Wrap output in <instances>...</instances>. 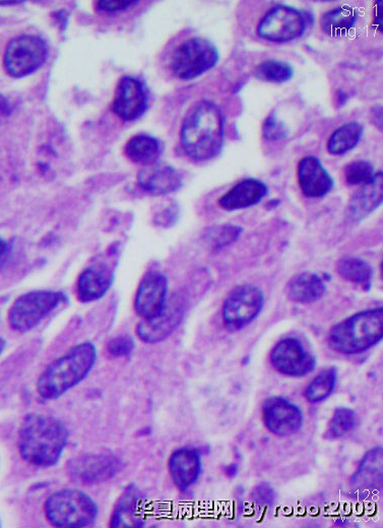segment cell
Masks as SVG:
<instances>
[{"instance_id":"37","label":"cell","mask_w":383,"mask_h":528,"mask_svg":"<svg viewBox=\"0 0 383 528\" xmlns=\"http://www.w3.org/2000/svg\"><path fill=\"white\" fill-rule=\"evenodd\" d=\"M138 2H130V0H102L97 3L98 10L106 13H114L119 11L128 10L129 7L137 5Z\"/></svg>"},{"instance_id":"20","label":"cell","mask_w":383,"mask_h":528,"mask_svg":"<svg viewBox=\"0 0 383 528\" xmlns=\"http://www.w3.org/2000/svg\"><path fill=\"white\" fill-rule=\"evenodd\" d=\"M113 272L104 264L86 269L77 281V297L82 303L100 301L109 291L113 284Z\"/></svg>"},{"instance_id":"26","label":"cell","mask_w":383,"mask_h":528,"mask_svg":"<svg viewBox=\"0 0 383 528\" xmlns=\"http://www.w3.org/2000/svg\"><path fill=\"white\" fill-rule=\"evenodd\" d=\"M162 152L161 143L150 135L132 137L126 146V154L129 160L144 166L157 164Z\"/></svg>"},{"instance_id":"18","label":"cell","mask_w":383,"mask_h":528,"mask_svg":"<svg viewBox=\"0 0 383 528\" xmlns=\"http://www.w3.org/2000/svg\"><path fill=\"white\" fill-rule=\"evenodd\" d=\"M138 182L142 190L154 196L169 195L182 186L181 175L173 166L158 163L142 167Z\"/></svg>"},{"instance_id":"28","label":"cell","mask_w":383,"mask_h":528,"mask_svg":"<svg viewBox=\"0 0 383 528\" xmlns=\"http://www.w3.org/2000/svg\"><path fill=\"white\" fill-rule=\"evenodd\" d=\"M338 276L350 283L369 290L372 285L373 271L367 262L355 257H345L337 261Z\"/></svg>"},{"instance_id":"29","label":"cell","mask_w":383,"mask_h":528,"mask_svg":"<svg viewBox=\"0 0 383 528\" xmlns=\"http://www.w3.org/2000/svg\"><path fill=\"white\" fill-rule=\"evenodd\" d=\"M364 133V128L357 121L347 122L337 128L329 137L327 151L333 155H342L357 146Z\"/></svg>"},{"instance_id":"25","label":"cell","mask_w":383,"mask_h":528,"mask_svg":"<svg viewBox=\"0 0 383 528\" xmlns=\"http://www.w3.org/2000/svg\"><path fill=\"white\" fill-rule=\"evenodd\" d=\"M358 14L349 5H342L320 16V28L332 37H343L355 27Z\"/></svg>"},{"instance_id":"33","label":"cell","mask_w":383,"mask_h":528,"mask_svg":"<svg viewBox=\"0 0 383 528\" xmlns=\"http://www.w3.org/2000/svg\"><path fill=\"white\" fill-rule=\"evenodd\" d=\"M345 181L349 186H362L374 177V169L367 161H356L345 167Z\"/></svg>"},{"instance_id":"7","label":"cell","mask_w":383,"mask_h":528,"mask_svg":"<svg viewBox=\"0 0 383 528\" xmlns=\"http://www.w3.org/2000/svg\"><path fill=\"white\" fill-rule=\"evenodd\" d=\"M218 61L219 51L210 40L192 37L175 49L171 69L176 78L189 81L209 72Z\"/></svg>"},{"instance_id":"23","label":"cell","mask_w":383,"mask_h":528,"mask_svg":"<svg viewBox=\"0 0 383 528\" xmlns=\"http://www.w3.org/2000/svg\"><path fill=\"white\" fill-rule=\"evenodd\" d=\"M285 291L289 301L299 304H310L324 296L326 285L318 275L305 271L293 277Z\"/></svg>"},{"instance_id":"19","label":"cell","mask_w":383,"mask_h":528,"mask_svg":"<svg viewBox=\"0 0 383 528\" xmlns=\"http://www.w3.org/2000/svg\"><path fill=\"white\" fill-rule=\"evenodd\" d=\"M169 474L174 485L185 491L197 482L202 472V459L197 450L181 448L174 451L168 460Z\"/></svg>"},{"instance_id":"38","label":"cell","mask_w":383,"mask_h":528,"mask_svg":"<svg viewBox=\"0 0 383 528\" xmlns=\"http://www.w3.org/2000/svg\"><path fill=\"white\" fill-rule=\"evenodd\" d=\"M178 217L177 206L169 205L156 216V223L161 227H171Z\"/></svg>"},{"instance_id":"8","label":"cell","mask_w":383,"mask_h":528,"mask_svg":"<svg viewBox=\"0 0 383 528\" xmlns=\"http://www.w3.org/2000/svg\"><path fill=\"white\" fill-rule=\"evenodd\" d=\"M46 41L35 35H22L13 39L5 52L4 68L14 78L29 76L38 70L47 58Z\"/></svg>"},{"instance_id":"24","label":"cell","mask_w":383,"mask_h":528,"mask_svg":"<svg viewBox=\"0 0 383 528\" xmlns=\"http://www.w3.org/2000/svg\"><path fill=\"white\" fill-rule=\"evenodd\" d=\"M140 495L136 486H129L122 492L118 504L113 509L111 527H139L142 523L139 513Z\"/></svg>"},{"instance_id":"21","label":"cell","mask_w":383,"mask_h":528,"mask_svg":"<svg viewBox=\"0 0 383 528\" xmlns=\"http://www.w3.org/2000/svg\"><path fill=\"white\" fill-rule=\"evenodd\" d=\"M383 201L382 173L374 174L367 184L355 193L347 206V217L352 222H360L378 209Z\"/></svg>"},{"instance_id":"44","label":"cell","mask_w":383,"mask_h":528,"mask_svg":"<svg viewBox=\"0 0 383 528\" xmlns=\"http://www.w3.org/2000/svg\"><path fill=\"white\" fill-rule=\"evenodd\" d=\"M5 346H6L5 340L3 337H0V355H2Z\"/></svg>"},{"instance_id":"41","label":"cell","mask_w":383,"mask_h":528,"mask_svg":"<svg viewBox=\"0 0 383 528\" xmlns=\"http://www.w3.org/2000/svg\"><path fill=\"white\" fill-rule=\"evenodd\" d=\"M372 112V116L374 117V124H376L380 130L382 129V111H381V107H376L374 109H372L371 111Z\"/></svg>"},{"instance_id":"39","label":"cell","mask_w":383,"mask_h":528,"mask_svg":"<svg viewBox=\"0 0 383 528\" xmlns=\"http://www.w3.org/2000/svg\"><path fill=\"white\" fill-rule=\"evenodd\" d=\"M254 501L261 505H269L274 499V491L270 486L260 485L253 492Z\"/></svg>"},{"instance_id":"1","label":"cell","mask_w":383,"mask_h":528,"mask_svg":"<svg viewBox=\"0 0 383 528\" xmlns=\"http://www.w3.org/2000/svg\"><path fill=\"white\" fill-rule=\"evenodd\" d=\"M68 438V429L64 422L50 416L32 413L24 418L17 447L26 462L49 469L60 461Z\"/></svg>"},{"instance_id":"35","label":"cell","mask_w":383,"mask_h":528,"mask_svg":"<svg viewBox=\"0 0 383 528\" xmlns=\"http://www.w3.org/2000/svg\"><path fill=\"white\" fill-rule=\"evenodd\" d=\"M263 135L266 140L279 141L289 135V129L277 114L272 112L264 122Z\"/></svg>"},{"instance_id":"13","label":"cell","mask_w":383,"mask_h":528,"mask_svg":"<svg viewBox=\"0 0 383 528\" xmlns=\"http://www.w3.org/2000/svg\"><path fill=\"white\" fill-rule=\"evenodd\" d=\"M262 418L267 430L280 438L295 435L303 424L302 411L297 405L277 396L264 402Z\"/></svg>"},{"instance_id":"12","label":"cell","mask_w":383,"mask_h":528,"mask_svg":"<svg viewBox=\"0 0 383 528\" xmlns=\"http://www.w3.org/2000/svg\"><path fill=\"white\" fill-rule=\"evenodd\" d=\"M270 359L275 371L292 377L307 375L316 364V357L296 338H286L277 343Z\"/></svg>"},{"instance_id":"31","label":"cell","mask_w":383,"mask_h":528,"mask_svg":"<svg viewBox=\"0 0 383 528\" xmlns=\"http://www.w3.org/2000/svg\"><path fill=\"white\" fill-rule=\"evenodd\" d=\"M358 424V416L353 409L341 407L336 409L329 420L325 433L328 441H336L351 433Z\"/></svg>"},{"instance_id":"15","label":"cell","mask_w":383,"mask_h":528,"mask_svg":"<svg viewBox=\"0 0 383 528\" xmlns=\"http://www.w3.org/2000/svg\"><path fill=\"white\" fill-rule=\"evenodd\" d=\"M168 280L162 272L150 271L140 280L135 298V311L141 319H153L168 301Z\"/></svg>"},{"instance_id":"11","label":"cell","mask_w":383,"mask_h":528,"mask_svg":"<svg viewBox=\"0 0 383 528\" xmlns=\"http://www.w3.org/2000/svg\"><path fill=\"white\" fill-rule=\"evenodd\" d=\"M264 296L260 288L240 286L229 295L223 307V320L230 331H240L251 324L261 314Z\"/></svg>"},{"instance_id":"2","label":"cell","mask_w":383,"mask_h":528,"mask_svg":"<svg viewBox=\"0 0 383 528\" xmlns=\"http://www.w3.org/2000/svg\"><path fill=\"white\" fill-rule=\"evenodd\" d=\"M181 141L184 153L193 161H210L221 153L224 118L215 103L202 100L193 105L182 122Z\"/></svg>"},{"instance_id":"42","label":"cell","mask_w":383,"mask_h":528,"mask_svg":"<svg viewBox=\"0 0 383 528\" xmlns=\"http://www.w3.org/2000/svg\"><path fill=\"white\" fill-rule=\"evenodd\" d=\"M7 252V244L4 239H2V238H0V267H2V264L5 262Z\"/></svg>"},{"instance_id":"34","label":"cell","mask_w":383,"mask_h":528,"mask_svg":"<svg viewBox=\"0 0 383 528\" xmlns=\"http://www.w3.org/2000/svg\"><path fill=\"white\" fill-rule=\"evenodd\" d=\"M242 232L243 228L237 226H221L212 228L209 232V240L219 249L234 242Z\"/></svg>"},{"instance_id":"9","label":"cell","mask_w":383,"mask_h":528,"mask_svg":"<svg viewBox=\"0 0 383 528\" xmlns=\"http://www.w3.org/2000/svg\"><path fill=\"white\" fill-rule=\"evenodd\" d=\"M119 457L110 453H88L70 459L67 465L69 478L85 486L109 481L122 470Z\"/></svg>"},{"instance_id":"4","label":"cell","mask_w":383,"mask_h":528,"mask_svg":"<svg viewBox=\"0 0 383 528\" xmlns=\"http://www.w3.org/2000/svg\"><path fill=\"white\" fill-rule=\"evenodd\" d=\"M382 308L355 313L329 332L328 345L337 354H360L382 340Z\"/></svg>"},{"instance_id":"17","label":"cell","mask_w":383,"mask_h":528,"mask_svg":"<svg viewBox=\"0 0 383 528\" xmlns=\"http://www.w3.org/2000/svg\"><path fill=\"white\" fill-rule=\"evenodd\" d=\"M300 189L309 198H320L328 195L334 187V180L317 157L302 158L297 170Z\"/></svg>"},{"instance_id":"3","label":"cell","mask_w":383,"mask_h":528,"mask_svg":"<svg viewBox=\"0 0 383 528\" xmlns=\"http://www.w3.org/2000/svg\"><path fill=\"white\" fill-rule=\"evenodd\" d=\"M97 360L93 343L86 342L71 348L67 354L52 363L38 378L37 392L41 398L56 400L81 384L91 373Z\"/></svg>"},{"instance_id":"43","label":"cell","mask_w":383,"mask_h":528,"mask_svg":"<svg viewBox=\"0 0 383 528\" xmlns=\"http://www.w3.org/2000/svg\"><path fill=\"white\" fill-rule=\"evenodd\" d=\"M349 99V95L347 94L346 92L340 90L337 91L336 93V103L338 104L337 107L341 108L343 107V105L347 102V100H348Z\"/></svg>"},{"instance_id":"5","label":"cell","mask_w":383,"mask_h":528,"mask_svg":"<svg viewBox=\"0 0 383 528\" xmlns=\"http://www.w3.org/2000/svg\"><path fill=\"white\" fill-rule=\"evenodd\" d=\"M44 514L52 526L85 528L95 524L99 508L86 492L67 489L55 492L47 500Z\"/></svg>"},{"instance_id":"36","label":"cell","mask_w":383,"mask_h":528,"mask_svg":"<svg viewBox=\"0 0 383 528\" xmlns=\"http://www.w3.org/2000/svg\"><path fill=\"white\" fill-rule=\"evenodd\" d=\"M136 343L127 334L111 339L107 344V352L114 358L127 357L132 354Z\"/></svg>"},{"instance_id":"14","label":"cell","mask_w":383,"mask_h":528,"mask_svg":"<svg viewBox=\"0 0 383 528\" xmlns=\"http://www.w3.org/2000/svg\"><path fill=\"white\" fill-rule=\"evenodd\" d=\"M184 308L183 299L174 296L167 301L161 313L138 324L137 334L140 340L147 344H157L167 339L181 322Z\"/></svg>"},{"instance_id":"10","label":"cell","mask_w":383,"mask_h":528,"mask_svg":"<svg viewBox=\"0 0 383 528\" xmlns=\"http://www.w3.org/2000/svg\"><path fill=\"white\" fill-rule=\"evenodd\" d=\"M305 17L296 8L275 5L267 12L257 26V35L261 38L274 43L295 40L305 34Z\"/></svg>"},{"instance_id":"32","label":"cell","mask_w":383,"mask_h":528,"mask_svg":"<svg viewBox=\"0 0 383 528\" xmlns=\"http://www.w3.org/2000/svg\"><path fill=\"white\" fill-rule=\"evenodd\" d=\"M336 371L335 368L326 369L315 377L305 393V397L310 403L316 404L325 401L333 393L336 384Z\"/></svg>"},{"instance_id":"30","label":"cell","mask_w":383,"mask_h":528,"mask_svg":"<svg viewBox=\"0 0 383 528\" xmlns=\"http://www.w3.org/2000/svg\"><path fill=\"white\" fill-rule=\"evenodd\" d=\"M254 74L263 82L283 84L292 80L294 69L286 61L270 59L257 65Z\"/></svg>"},{"instance_id":"45","label":"cell","mask_w":383,"mask_h":528,"mask_svg":"<svg viewBox=\"0 0 383 528\" xmlns=\"http://www.w3.org/2000/svg\"><path fill=\"white\" fill-rule=\"evenodd\" d=\"M17 4H22V2H0L2 5H15Z\"/></svg>"},{"instance_id":"40","label":"cell","mask_w":383,"mask_h":528,"mask_svg":"<svg viewBox=\"0 0 383 528\" xmlns=\"http://www.w3.org/2000/svg\"><path fill=\"white\" fill-rule=\"evenodd\" d=\"M374 10H376V16H374V25H376L377 29L382 31L381 2L377 3L376 8H374Z\"/></svg>"},{"instance_id":"6","label":"cell","mask_w":383,"mask_h":528,"mask_svg":"<svg viewBox=\"0 0 383 528\" xmlns=\"http://www.w3.org/2000/svg\"><path fill=\"white\" fill-rule=\"evenodd\" d=\"M67 301L64 293L40 290L26 293L16 301L8 312L10 327L20 333H26L37 327L44 320Z\"/></svg>"},{"instance_id":"27","label":"cell","mask_w":383,"mask_h":528,"mask_svg":"<svg viewBox=\"0 0 383 528\" xmlns=\"http://www.w3.org/2000/svg\"><path fill=\"white\" fill-rule=\"evenodd\" d=\"M382 480V449L376 448L365 455L357 472L354 475V486L361 490H372L380 486Z\"/></svg>"},{"instance_id":"16","label":"cell","mask_w":383,"mask_h":528,"mask_svg":"<svg viewBox=\"0 0 383 528\" xmlns=\"http://www.w3.org/2000/svg\"><path fill=\"white\" fill-rule=\"evenodd\" d=\"M148 108V96L144 85L138 79L121 78L112 101V111L123 121H136L144 116Z\"/></svg>"},{"instance_id":"22","label":"cell","mask_w":383,"mask_h":528,"mask_svg":"<svg viewBox=\"0 0 383 528\" xmlns=\"http://www.w3.org/2000/svg\"><path fill=\"white\" fill-rule=\"evenodd\" d=\"M266 195L267 187L264 182L246 179L236 184L223 195L219 199V206L228 211L244 209L260 204Z\"/></svg>"}]
</instances>
